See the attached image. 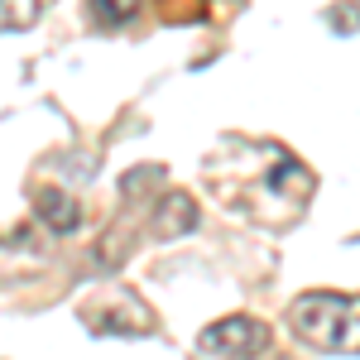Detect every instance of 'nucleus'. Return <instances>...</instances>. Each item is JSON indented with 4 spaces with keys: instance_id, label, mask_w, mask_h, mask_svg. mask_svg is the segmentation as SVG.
I'll return each mask as SVG.
<instances>
[{
    "instance_id": "f257e3e1",
    "label": "nucleus",
    "mask_w": 360,
    "mask_h": 360,
    "mask_svg": "<svg viewBox=\"0 0 360 360\" xmlns=\"http://www.w3.org/2000/svg\"><path fill=\"white\" fill-rule=\"evenodd\" d=\"M288 322L317 351L360 356V298H351V293H332V288L298 293L288 307Z\"/></svg>"
},
{
    "instance_id": "f03ea898",
    "label": "nucleus",
    "mask_w": 360,
    "mask_h": 360,
    "mask_svg": "<svg viewBox=\"0 0 360 360\" xmlns=\"http://www.w3.org/2000/svg\"><path fill=\"white\" fill-rule=\"evenodd\" d=\"M197 346H202L207 356H217V360H259L264 351H269V327H264L259 317L236 312V317L212 322Z\"/></svg>"
},
{
    "instance_id": "7ed1b4c3",
    "label": "nucleus",
    "mask_w": 360,
    "mask_h": 360,
    "mask_svg": "<svg viewBox=\"0 0 360 360\" xmlns=\"http://www.w3.org/2000/svg\"><path fill=\"white\" fill-rule=\"evenodd\" d=\"M86 322H91L96 332H120V336H135V332L144 336V332H154V312L139 303L135 293H125V288H115L111 298L91 303Z\"/></svg>"
},
{
    "instance_id": "20e7f679",
    "label": "nucleus",
    "mask_w": 360,
    "mask_h": 360,
    "mask_svg": "<svg viewBox=\"0 0 360 360\" xmlns=\"http://www.w3.org/2000/svg\"><path fill=\"white\" fill-rule=\"evenodd\" d=\"M29 202H34V212H39V221L49 226V231H58V236H72L77 226H82V207H77V197L63 193V188H34L29 193Z\"/></svg>"
},
{
    "instance_id": "39448f33",
    "label": "nucleus",
    "mask_w": 360,
    "mask_h": 360,
    "mask_svg": "<svg viewBox=\"0 0 360 360\" xmlns=\"http://www.w3.org/2000/svg\"><path fill=\"white\" fill-rule=\"evenodd\" d=\"M188 231H197V202H193V193L168 188L164 202L154 207V236L173 240V236H188Z\"/></svg>"
},
{
    "instance_id": "423d86ee",
    "label": "nucleus",
    "mask_w": 360,
    "mask_h": 360,
    "mask_svg": "<svg viewBox=\"0 0 360 360\" xmlns=\"http://www.w3.org/2000/svg\"><path fill=\"white\" fill-rule=\"evenodd\" d=\"M139 15V0H91V20L101 29H120Z\"/></svg>"
},
{
    "instance_id": "0eeeda50",
    "label": "nucleus",
    "mask_w": 360,
    "mask_h": 360,
    "mask_svg": "<svg viewBox=\"0 0 360 360\" xmlns=\"http://www.w3.org/2000/svg\"><path fill=\"white\" fill-rule=\"evenodd\" d=\"M39 20V0H0V25L5 34H20Z\"/></svg>"
},
{
    "instance_id": "6e6552de",
    "label": "nucleus",
    "mask_w": 360,
    "mask_h": 360,
    "mask_svg": "<svg viewBox=\"0 0 360 360\" xmlns=\"http://www.w3.org/2000/svg\"><path fill=\"white\" fill-rule=\"evenodd\" d=\"M327 25H332L341 39H351L360 29V0H336L332 10H327Z\"/></svg>"
}]
</instances>
